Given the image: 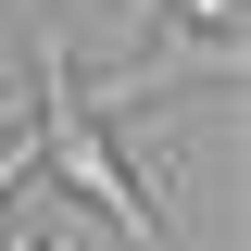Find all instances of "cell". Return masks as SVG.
<instances>
[{
    "instance_id": "cell-1",
    "label": "cell",
    "mask_w": 251,
    "mask_h": 251,
    "mask_svg": "<svg viewBox=\"0 0 251 251\" xmlns=\"http://www.w3.org/2000/svg\"><path fill=\"white\" fill-rule=\"evenodd\" d=\"M38 163H50V188H75V201H88L100 226H126L138 251H176V239H163V201L126 176L113 126L75 100V63H63V50H38Z\"/></svg>"
},
{
    "instance_id": "cell-2",
    "label": "cell",
    "mask_w": 251,
    "mask_h": 251,
    "mask_svg": "<svg viewBox=\"0 0 251 251\" xmlns=\"http://www.w3.org/2000/svg\"><path fill=\"white\" fill-rule=\"evenodd\" d=\"M25 176H38V126H13V138H0V201H13Z\"/></svg>"
},
{
    "instance_id": "cell-3",
    "label": "cell",
    "mask_w": 251,
    "mask_h": 251,
    "mask_svg": "<svg viewBox=\"0 0 251 251\" xmlns=\"http://www.w3.org/2000/svg\"><path fill=\"white\" fill-rule=\"evenodd\" d=\"M0 251H50V214H13L0 201Z\"/></svg>"
}]
</instances>
